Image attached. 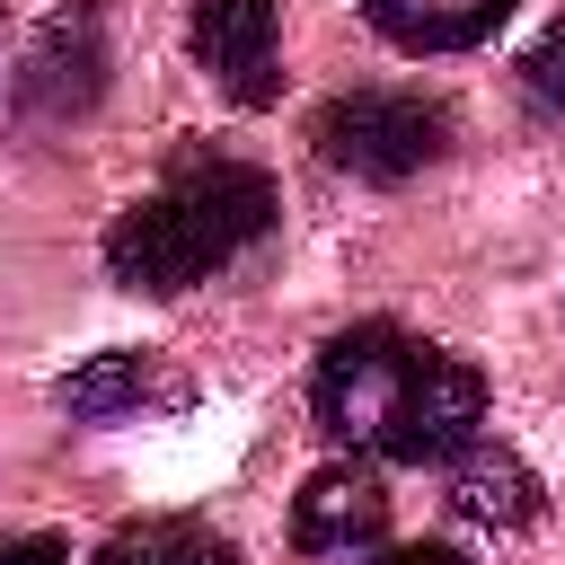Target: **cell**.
Segmentation results:
<instances>
[{
	"mask_svg": "<svg viewBox=\"0 0 565 565\" xmlns=\"http://www.w3.org/2000/svg\"><path fill=\"white\" fill-rule=\"evenodd\" d=\"M97 565H238L230 539H212L203 521H177V512H150V521H124Z\"/></svg>",
	"mask_w": 565,
	"mask_h": 565,
	"instance_id": "obj_9",
	"label": "cell"
},
{
	"mask_svg": "<svg viewBox=\"0 0 565 565\" xmlns=\"http://www.w3.org/2000/svg\"><path fill=\"white\" fill-rule=\"evenodd\" d=\"M380 565H468L459 547H397V556H380Z\"/></svg>",
	"mask_w": 565,
	"mask_h": 565,
	"instance_id": "obj_12",
	"label": "cell"
},
{
	"mask_svg": "<svg viewBox=\"0 0 565 565\" xmlns=\"http://www.w3.org/2000/svg\"><path fill=\"white\" fill-rule=\"evenodd\" d=\"M309 141H318L327 168H344L362 185H397V177H415V168L441 159L450 115L433 97H415V88H344V97L318 106V132Z\"/></svg>",
	"mask_w": 565,
	"mask_h": 565,
	"instance_id": "obj_3",
	"label": "cell"
},
{
	"mask_svg": "<svg viewBox=\"0 0 565 565\" xmlns=\"http://www.w3.org/2000/svg\"><path fill=\"white\" fill-rule=\"evenodd\" d=\"M194 62L221 79L230 106H274L282 88V18L274 0H194Z\"/></svg>",
	"mask_w": 565,
	"mask_h": 565,
	"instance_id": "obj_4",
	"label": "cell"
},
{
	"mask_svg": "<svg viewBox=\"0 0 565 565\" xmlns=\"http://www.w3.org/2000/svg\"><path fill=\"white\" fill-rule=\"evenodd\" d=\"M309 406H318V424H327L344 450L450 459V450H468L477 424H486V380H477L459 353H441V344L371 318V327H344V335L318 353Z\"/></svg>",
	"mask_w": 565,
	"mask_h": 565,
	"instance_id": "obj_1",
	"label": "cell"
},
{
	"mask_svg": "<svg viewBox=\"0 0 565 565\" xmlns=\"http://www.w3.org/2000/svg\"><path fill=\"white\" fill-rule=\"evenodd\" d=\"M53 397H62V415H79V424H115V415H132V406L159 397V371H150V353H97V362L62 371Z\"/></svg>",
	"mask_w": 565,
	"mask_h": 565,
	"instance_id": "obj_8",
	"label": "cell"
},
{
	"mask_svg": "<svg viewBox=\"0 0 565 565\" xmlns=\"http://www.w3.org/2000/svg\"><path fill=\"white\" fill-rule=\"evenodd\" d=\"M530 88H539L547 106H565V18H556L539 44H530Z\"/></svg>",
	"mask_w": 565,
	"mask_h": 565,
	"instance_id": "obj_10",
	"label": "cell"
},
{
	"mask_svg": "<svg viewBox=\"0 0 565 565\" xmlns=\"http://www.w3.org/2000/svg\"><path fill=\"white\" fill-rule=\"evenodd\" d=\"M512 18V0H371V26L406 53H468Z\"/></svg>",
	"mask_w": 565,
	"mask_h": 565,
	"instance_id": "obj_7",
	"label": "cell"
},
{
	"mask_svg": "<svg viewBox=\"0 0 565 565\" xmlns=\"http://www.w3.org/2000/svg\"><path fill=\"white\" fill-rule=\"evenodd\" d=\"M450 503L486 530H521V521H539V477L503 441H468V450H450Z\"/></svg>",
	"mask_w": 565,
	"mask_h": 565,
	"instance_id": "obj_6",
	"label": "cell"
},
{
	"mask_svg": "<svg viewBox=\"0 0 565 565\" xmlns=\"http://www.w3.org/2000/svg\"><path fill=\"white\" fill-rule=\"evenodd\" d=\"M0 565H71V547L44 530H18V539H0Z\"/></svg>",
	"mask_w": 565,
	"mask_h": 565,
	"instance_id": "obj_11",
	"label": "cell"
},
{
	"mask_svg": "<svg viewBox=\"0 0 565 565\" xmlns=\"http://www.w3.org/2000/svg\"><path fill=\"white\" fill-rule=\"evenodd\" d=\"M274 230V177L265 168H238V159H203V168H177L159 194H141L132 212H115L106 230V274L124 291H194L212 282L230 256H247L256 238Z\"/></svg>",
	"mask_w": 565,
	"mask_h": 565,
	"instance_id": "obj_2",
	"label": "cell"
},
{
	"mask_svg": "<svg viewBox=\"0 0 565 565\" xmlns=\"http://www.w3.org/2000/svg\"><path fill=\"white\" fill-rule=\"evenodd\" d=\"M388 530V494L371 468H318L291 503V547L318 556V565H362Z\"/></svg>",
	"mask_w": 565,
	"mask_h": 565,
	"instance_id": "obj_5",
	"label": "cell"
}]
</instances>
